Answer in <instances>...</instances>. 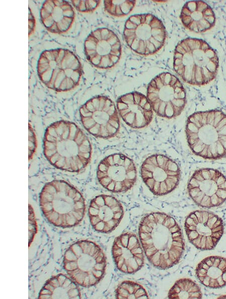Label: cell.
<instances>
[{"label":"cell","mask_w":226,"mask_h":299,"mask_svg":"<svg viewBox=\"0 0 226 299\" xmlns=\"http://www.w3.org/2000/svg\"><path fill=\"white\" fill-rule=\"evenodd\" d=\"M188 145L196 156L208 160L226 157V114L218 109L190 115L185 125Z\"/></svg>","instance_id":"2"},{"label":"cell","mask_w":226,"mask_h":299,"mask_svg":"<svg viewBox=\"0 0 226 299\" xmlns=\"http://www.w3.org/2000/svg\"><path fill=\"white\" fill-rule=\"evenodd\" d=\"M97 178L100 185L112 192L130 190L137 180V170L132 159L115 153L102 160L97 167Z\"/></svg>","instance_id":"8"},{"label":"cell","mask_w":226,"mask_h":299,"mask_svg":"<svg viewBox=\"0 0 226 299\" xmlns=\"http://www.w3.org/2000/svg\"><path fill=\"white\" fill-rule=\"evenodd\" d=\"M79 113L84 128L96 137L112 138L120 131L121 122L117 108L106 97L90 99L80 107Z\"/></svg>","instance_id":"5"},{"label":"cell","mask_w":226,"mask_h":299,"mask_svg":"<svg viewBox=\"0 0 226 299\" xmlns=\"http://www.w3.org/2000/svg\"><path fill=\"white\" fill-rule=\"evenodd\" d=\"M138 242V240L135 235H130L128 245L127 247L128 249L130 250H131L132 249L135 247L136 245Z\"/></svg>","instance_id":"18"},{"label":"cell","mask_w":226,"mask_h":299,"mask_svg":"<svg viewBox=\"0 0 226 299\" xmlns=\"http://www.w3.org/2000/svg\"><path fill=\"white\" fill-rule=\"evenodd\" d=\"M164 81L161 95L149 92L147 98L158 115L167 119L176 118L185 107L186 92L179 80L170 73H165Z\"/></svg>","instance_id":"10"},{"label":"cell","mask_w":226,"mask_h":299,"mask_svg":"<svg viewBox=\"0 0 226 299\" xmlns=\"http://www.w3.org/2000/svg\"><path fill=\"white\" fill-rule=\"evenodd\" d=\"M44 26L50 31L63 33L68 30L74 18V11L65 1H50L44 3L41 10Z\"/></svg>","instance_id":"14"},{"label":"cell","mask_w":226,"mask_h":299,"mask_svg":"<svg viewBox=\"0 0 226 299\" xmlns=\"http://www.w3.org/2000/svg\"><path fill=\"white\" fill-rule=\"evenodd\" d=\"M187 189L192 201L202 208L216 207L226 201V177L216 169L195 170L188 182Z\"/></svg>","instance_id":"6"},{"label":"cell","mask_w":226,"mask_h":299,"mask_svg":"<svg viewBox=\"0 0 226 299\" xmlns=\"http://www.w3.org/2000/svg\"><path fill=\"white\" fill-rule=\"evenodd\" d=\"M136 298H138L139 296L146 294L145 290L142 287L138 288L134 293Z\"/></svg>","instance_id":"20"},{"label":"cell","mask_w":226,"mask_h":299,"mask_svg":"<svg viewBox=\"0 0 226 299\" xmlns=\"http://www.w3.org/2000/svg\"><path fill=\"white\" fill-rule=\"evenodd\" d=\"M180 17L183 25L195 33L210 30L215 22L212 9L203 1L187 2L182 9Z\"/></svg>","instance_id":"13"},{"label":"cell","mask_w":226,"mask_h":299,"mask_svg":"<svg viewBox=\"0 0 226 299\" xmlns=\"http://www.w3.org/2000/svg\"><path fill=\"white\" fill-rule=\"evenodd\" d=\"M141 177L149 190L157 195L163 196L173 191L181 179L178 164L162 154L152 155L143 162Z\"/></svg>","instance_id":"7"},{"label":"cell","mask_w":226,"mask_h":299,"mask_svg":"<svg viewBox=\"0 0 226 299\" xmlns=\"http://www.w3.org/2000/svg\"><path fill=\"white\" fill-rule=\"evenodd\" d=\"M81 71L77 58L66 49L44 51L38 61L40 79L48 87L57 91H68L76 86Z\"/></svg>","instance_id":"4"},{"label":"cell","mask_w":226,"mask_h":299,"mask_svg":"<svg viewBox=\"0 0 226 299\" xmlns=\"http://www.w3.org/2000/svg\"><path fill=\"white\" fill-rule=\"evenodd\" d=\"M36 147V136L32 127L29 124V160L32 158Z\"/></svg>","instance_id":"17"},{"label":"cell","mask_w":226,"mask_h":299,"mask_svg":"<svg viewBox=\"0 0 226 299\" xmlns=\"http://www.w3.org/2000/svg\"><path fill=\"white\" fill-rule=\"evenodd\" d=\"M174 68L185 82L203 86L216 77L218 68L216 52L205 41L188 38L176 46Z\"/></svg>","instance_id":"3"},{"label":"cell","mask_w":226,"mask_h":299,"mask_svg":"<svg viewBox=\"0 0 226 299\" xmlns=\"http://www.w3.org/2000/svg\"><path fill=\"white\" fill-rule=\"evenodd\" d=\"M43 153L48 162L57 169L78 173L89 163L92 147L88 137L76 124L61 120L46 128Z\"/></svg>","instance_id":"1"},{"label":"cell","mask_w":226,"mask_h":299,"mask_svg":"<svg viewBox=\"0 0 226 299\" xmlns=\"http://www.w3.org/2000/svg\"><path fill=\"white\" fill-rule=\"evenodd\" d=\"M169 297L172 298H201L202 292L199 285L189 278H181L178 280L169 293Z\"/></svg>","instance_id":"16"},{"label":"cell","mask_w":226,"mask_h":299,"mask_svg":"<svg viewBox=\"0 0 226 299\" xmlns=\"http://www.w3.org/2000/svg\"><path fill=\"white\" fill-rule=\"evenodd\" d=\"M130 237V234L128 233L124 234L121 236L120 240L122 245V246L124 248H127L128 245L129 239Z\"/></svg>","instance_id":"19"},{"label":"cell","mask_w":226,"mask_h":299,"mask_svg":"<svg viewBox=\"0 0 226 299\" xmlns=\"http://www.w3.org/2000/svg\"><path fill=\"white\" fill-rule=\"evenodd\" d=\"M127 268L128 265H127L125 263H124L122 266L120 270L124 273H127Z\"/></svg>","instance_id":"21"},{"label":"cell","mask_w":226,"mask_h":299,"mask_svg":"<svg viewBox=\"0 0 226 299\" xmlns=\"http://www.w3.org/2000/svg\"><path fill=\"white\" fill-rule=\"evenodd\" d=\"M195 272L204 286L214 289L223 287L226 286V258L208 256L198 264Z\"/></svg>","instance_id":"15"},{"label":"cell","mask_w":226,"mask_h":299,"mask_svg":"<svg viewBox=\"0 0 226 299\" xmlns=\"http://www.w3.org/2000/svg\"><path fill=\"white\" fill-rule=\"evenodd\" d=\"M120 117L130 127L141 129L148 126L153 119V110L147 98L139 93L128 94L117 102Z\"/></svg>","instance_id":"12"},{"label":"cell","mask_w":226,"mask_h":299,"mask_svg":"<svg viewBox=\"0 0 226 299\" xmlns=\"http://www.w3.org/2000/svg\"><path fill=\"white\" fill-rule=\"evenodd\" d=\"M185 230L189 241L200 250L213 249L224 232L222 219L213 212L196 210L186 218Z\"/></svg>","instance_id":"9"},{"label":"cell","mask_w":226,"mask_h":299,"mask_svg":"<svg viewBox=\"0 0 226 299\" xmlns=\"http://www.w3.org/2000/svg\"><path fill=\"white\" fill-rule=\"evenodd\" d=\"M120 44L117 36L106 29L92 33L85 42V51L88 60L95 66L107 68L118 61L120 52L110 49Z\"/></svg>","instance_id":"11"}]
</instances>
